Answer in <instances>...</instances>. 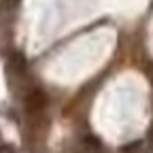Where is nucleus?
Returning a JSON list of instances; mask_svg holds the SVG:
<instances>
[{"mask_svg":"<svg viewBox=\"0 0 153 153\" xmlns=\"http://www.w3.org/2000/svg\"><path fill=\"white\" fill-rule=\"evenodd\" d=\"M0 153H17L13 145H0Z\"/></svg>","mask_w":153,"mask_h":153,"instance_id":"2","label":"nucleus"},{"mask_svg":"<svg viewBox=\"0 0 153 153\" xmlns=\"http://www.w3.org/2000/svg\"><path fill=\"white\" fill-rule=\"evenodd\" d=\"M26 104H28L30 111H41L47 104V98H45V94L41 89H32L28 94V98H26Z\"/></svg>","mask_w":153,"mask_h":153,"instance_id":"1","label":"nucleus"}]
</instances>
